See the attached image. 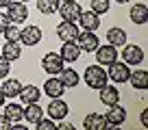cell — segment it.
<instances>
[{
	"instance_id": "cell-26",
	"label": "cell",
	"mask_w": 148,
	"mask_h": 130,
	"mask_svg": "<svg viewBox=\"0 0 148 130\" xmlns=\"http://www.w3.org/2000/svg\"><path fill=\"white\" fill-rule=\"evenodd\" d=\"M129 15H131L133 24H146L148 22V7L146 5H133Z\"/></svg>"
},
{
	"instance_id": "cell-11",
	"label": "cell",
	"mask_w": 148,
	"mask_h": 130,
	"mask_svg": "<svg viewBox=\"0 0 148 130\" xmlns=\"http://www.w3.org/2000/svg\"><path fill=\"white\" fill-rule=\"evenodd\" d=\"M57 13H61V20H63V22H76L79 15H81V5L76 0H74V2H61Z\"/></svg>"
},
{
	"instance_id": "cell-10",
	"label": "cell",
	"mask_w": 148,
	"mask_h": 130,
	"mask_svg": "<svg viewBox=\"0 0 148 130\" xmlns=\"http://www.w3.org/2000/svg\"><path fill=\"white\" fill-rule=\"evenodd\" d=\"M46 111H48V117H50V119L61 121V119H65V115L70 113V106L63 102V100H61V98H52Z\"/></svg>"
},
{
	"instance_id": "cell-18",
	"label": "cell",
	"mask_w": 148,
	"mask_h": 130,
	"mask_svg": "<svg viewBox=\"0 0 148 130\" xmlns=\"http://www.w3.org/2000/svg\"><path fill=\"white\" fill-rule=\"evenodd\" d=\"M107 43H111V46H116V48H122L126 43V30L120 26H113L107 30Z\"/></svg>"
},
{
	"instance_id": "cell-28",
	"label": "cell",
	"mask_w": 148,
	"mask_h": 130,
	"mask_svg": "<svg viewBox=\"0 0 148 130\" xmlns=\"http://www.w3.org/2000/svg\"><path fill=\"white\" fill-rule=\"evenodd\" d=\"M89 5H92V11L96 15H105L107 11H109V0H92V2H89Z\"/></svg>"
},
{
	"instance_id": "cell-5",
	"label": "cell",
	"mask_w": 148,
	"mask_h": 130,
	"mask_svg": "<svg viewBox=\"0 0 148 130\" xmlns=\"http://www.w3.org/2000/svg\"><path fill=\"white\" fill-rule=\"evenodd\" d=\"M76 46L81 48V52H94L100 46V39H98V35L94 30H83L76 37Z\"/></svg>"
},
{
	"instance_id": "cell-25",
	"label": "cell",
	"mask_w": 148,
	"mask_h": 130,
	"mask_svg": "<svg viewBox=\"0 0 148 130\" xmlns=\"http://www.w3.org/2000/svg\"><path fill=\"white\" fill-rule=\"evenodd\" d=\"M0 54L5 56V59H9V61H15V59H20V54H22V48H20V41H7L5 46L0 48Z\"/></svg>"
},
{
	"instance_id": "cell-9",
	"label": "cell",
	"mask_w": 148,
	"mask_h": 130,
	"mask_svg": "<svg viewBox=\"0 0 148 130\" xmlns=\"http://www.w3.org/2000/svg\"><path fill=\"white\" fill-rule=\"evenodd\" d=\"M122 59H124L126 65H139L144 61V50L139 46H135V43H124L122 46Z\"/></svg>"
},
{
	"instance_id": "cell-23",
	"label": "cell",
	"mask_w": 148,
	"mask_h": 130,
	"mask_svg": "<svg viewBox=\"0 0 148 130\" xmlns=\"http://www.w3.org/2000/svg\"><path fill=\"white\" fill-rule=\"evenodd\" d=\"M0 91L5 93V98H18L20 91H22V83H20L18 78H5Z\"/></svg>"
},
{
	"instance_id": "cell-22",
	"label": "cell",
	"mask_w": 148,
	"mask_h": 130,
	"mask_svg": "<svg viewBox=\"0 0 148 130\" xmlns=\"http://www.w3.org/2000/svg\"><path fill=\"white\" fill-rule=\"evenodd\" d=\"M5 117L11 121V124L22 121V119H24V106H22V104H15V102L5 104Z\"/></svg>"
},
{
	"instance_id": "cell-32",
	"label": "cell",
	"mask_w": 148,
	"mask_h": 130,
	"mask_svg": "<svg viewBox=\"0 0 148 130\" xmlns=\"http://www.w3.org/2000/svg\"><path fill=\"white\" fill-rule=\"evenodd\" d=\"M9 24H11L9 15H7V13H0V35H2V32H5V28L9 26Z\"/></svg>"
},
{
	"instance_id": "cell-31",
	"label": "cell",
	"mask_w": 148,
	"mask_h": 130,
	"mask_svg": "<svg viewBox=\"0 0 148 130\" xmlns=\"http://www.w3.org/2000/svg\"><path fill=\"white\" fill-rule=\"evenodd\" d=\"M37 130H57V124H55V119H39L37 121Z\"/></svg>"
},
{
	"instance_id": "cell-6",
	"label": "cell",
	"mask_w": 148,
	"mask_h": 130,
	"mask_svg": "<svg viewBox=\"0 0 148 130\" xmlns=\"http://www.w3.org/2000/svg\"><path fill=\"white\" fill-rule=\"evenodd\" d=\"M7 15H9L11 24H22L28 20V7L20 0H13L9 7H7Z\"/></svg>"
},
{
	"instance_id": "cell-24",
	"label": "cell",
	"mask_w": 148,
	"mask_h": 130,
	"mask_svg": "<svg viewBox=\"0 0 148 130\" xmlns=\"http://www.w3.org/2000/svg\"><path fill=\"white\" fill-rule=\"evenodd\" d=\"M129 83L133 85V89H137V91H146L148 89V72H144V70L131 72Z\"/></svg>"
},
{
	"instance_id": "cell-14",
	"label": "cell",
	"mask_w": 148,
	"mask_h": 130,
	"mask_svg": "<svg viewBox=\"0 0 148 130\" xmlns=\"http://www.w3.org/2000/svg\"><path fill=\"white\" fill-rule=\"evenodd\" d=\"M76 22H81V28L83 30H98V26H100V15H96L94 11H81L79 20Z\"/></svg>"
},
{
	"instance_id": "cell-13",
	"label": "cell",
	"mask_w": 148,
	"mask_h": 130,
	"mask_svg": "<svg viewBox=\"0 0 148 130\" xmlns=\"http://www.w3.org/2000/svg\"><path fill=\"white\" fill-rule=\"evenodd\" d=\"M98 95H100V102L105 106H111V104L120 102V91L116 89V85H105V87L98 89Z\"/></svg>"
},
{
	"instance_id": "cell-8",
	"label": "cell",
	"mask_w": 148,
	"mask_h": 130,
	"mask_svg": "<svg viewBox=\"0 0 148 130\" xmlns=\"http://www.w3.org/2000/svg\"><path fill=\"white\" fill-rule=\"evenodd\" d=\"M42 67H44V72H46V74L57 76L61 70H63V59H61L59 52H48V54L42 59Z\"/></svg>"
},
{
	"instance_id": "cell-2",
	"label": "cell",
	"mask_w": 148,
	"mask_h": 130,
	"mask_svg": "<svg viewBox=\"0 0 148 130\" xmlns=\"http://www.w3.org/2000/svg\"><path fill=\"white\" fill-rule=\"evenodd\" d=\"M107 78L111 80L113 85H122V83H129V76H131V65H126L124 61H116V63L107 65Z\"/></svg>"
},
{
	"instance_id": "cell-19",
	"label": "cell",
	"mask_w": 148,
	"mask_h": 130,
	"mask_svg": "<svg viewBox=\"0 0 148 130\" xmlns=\"http://www.w3.org/2000/svg\"><path fill=\"white\" fill-rule=\"evenodd\" d=\"M20 100H22V104H33V102H39V98H42V91L35 87V85H26L24 87L22 85V91H20Z\"/></svg>"
},
{
	"instance_id": "cell-17",
	"label": "cell",
	"mask_w": 148,
	"mask_h": 130,
	"mask_svg": "<svg viewBox=\"0 0 148 130\" xmlns=\"http://www.w3.org/2000/svg\"><path fill=\"white\" fill-rule=\"evenodd\" d=\"M59 80L63 83L65 89H72V87H76V85L81 83V76H79V72L72 70V67H63V70L59 72Z\"/></svg>"
},
{
	"instance_id": "cell-40",
	"label": "cell",
	"mask_w": 148,
	"mask_h": 130,
	"mask_svg": "<svg viewBox=\"0 0 148 130\" xmlns=\"http://www.w3.org/2000/svg\"><path fill=\"white\" fill-rule=\"evenodd\" d=\"M20 2H28V0H20Z\"/></svg>"
},
{
	"instance_id": "cell-15",
	"label": "cell",
	"mask_w": 148,
	"mask_h": 130,
	"mask_svg": "<svg viewBox=\"0 0 148 130\" xmlns=\"http://www.w3.org/2000/svg\"><path fill=\"white\" fill-rule=\"evenodd\" d=\"M63 46H61V59H63V63H74V61H79L81 56V48L76 46V41H61Z\"/></svg>"
},
{
	"instance_id": "cell-1",
	"label": "cell",
	"mask_w": 148,
	"mask_h": 130,
	"mask_svg": "<svg viewBox=\"0 0 148 130\" xmlns=\"http://www.w3.org/2000/svg\"><path fill=\"white\" fill-rule=\"evenodd\" d=\"M83 78H85V85H87L89 89H94V91H98L100 87H105L107 85V70H102V65H89L87 70H85V74H83Z\"/></svg>"
},
{
	"instance_id": "cell-21",
	"label": "cell",
	"mask_w": 148,
	"mask_h": 130,
	"mask_svg": "<svg viewBox=\"0 0 148 130\" xmlns=\"http://www.w3.org/2000/svg\"><path fill=\"white\" fill-rule=\"evenodd\" d=\"M105 126H107V119L100 113H89V115L85 117V121H83L85 130H105Z\"/></svg>"
},
{
	"instance_id": "cell-38",
	"label": "cell",
	"mask_w": 148,
	"mask_h": 130,
	"mask_svg": "<svg viewBox=\"0 0 148 130\" xmlns=\"http://www.w3.org/2000/svg\"><path fill=\"white\" fill-rule=\"evenodd\" d=\"M118 5H126V2H131V0H116Z\"/></svg>"
},
{
	"instance_id": "cell-12",
	"label": "cell",
	"mask_w": 148,
	"mask_h": 130,
	"mask_svg": "<svg viewBox=\"0 0 148 130\" xmlns=\"http://www.w3.org/2000/svg\"><path fill=\"white\" fill-rule=\"evenodd\" d=\"M57 37H59L61 41H76V37H79V26H76V22H61L59 26H57Z\"/></svg>"
},
{
	"instance_id": "cell-3",
	"label": "cell",
	"mask_w": 148,
	"mask_h": 130,
	"mask_svg": "<svg viewBox=\"0 0 148 130\" xmlns=\"http://www.w3.org/2000/svg\"><path fill=\"white\" fill-rule=\"evenodd\" d=\"M105 119H107L105 130H118L126 121V111L120 106V102H118V104H111L109 111L105 113Z\"/></svg>"
},
{
	"instance_id": "cell-35",
	"label": "cell",
	"mask_w": 148,
	"mask_h": 130,
	"mask_svg": "<svg viewBox=\"0 0 148 130\" xmlns=\"http://www.w3.org/2000/svg\"><path fill=\"white\" fill-rule=\"evenodd\" d=\"M142 126H144V128H148V113L146 111L142 113Z\"/></svg>"
},
{
	"instance_id": "cell-33",
	"label": "cell",
	"mask_w": 148,
	"mask_h": 130,
	"mask_svg": "<svg viewBox=\"0 0 148 130\" xmlns=\"http://www.w3.org/2000/svg\"><path fill=\"white\" fill-rule=\"evenodd\" d=\"M0 130H11V121H9V119H7V117H5V115L0 117Z\"/></svg>"
},
{
	"instance_id": "cell-27",
	"label": "cell",
	"mask_w": 148,
	"mask_h": 130,
	"mask_svg": "<svg viewBox=\"0 0 148 130\" xmlns=\"http://www.w3.org/2000/svg\"><path fill=\"white\" fill-rule=\"evenodd\" d=\"M59 5L61 0H37V9L44 15H55L59 11Z\"/></svg>"
},
{
	"instance_id": "cell-7",
	"label": "cell",
	"mask_w": 148,
	"mask_h": 130,
	"mask_svg": "<svg viewBox=\"0 0 148 130\" xmlns=\"http://www.w3.org/2000/svg\"><path fill=\"white\" fill-rule=\"evenodd\" d=\"M20 41L24 46H37L42 41V28L35 26V24H28V26L20 28Z\"/></svg>"
},
{
	"instance_id": "cell-39",
	"label": "cell",
	"mask_w": 148,
	"mask_h": 130,
	"mask_svg": "<svg viewBox=\"0 0 148 130\" xmlns=\"http://www.w3.org/2000/svg\"><path fill=\"white\" fill-rule=\"evenodd\" d=\"M61 2H74V0H61Z\"/></svg>"
},
{
	"instance_id": "cell-36",
	"label": "cell",
	"mask_w": 148,
	"mask_h": 130,
	"mask_svg": "<svg viewBox=\"0 0 148 130\" xmlns=\"http://www.w3.org/2000/svg\"><path fill=\"white\" fill-rule=\"evenodd\" d=\"M11 2H13V0H0V9H7Z\"/></svg>"
},
{
	"instance_id": "cell-20",
	"label": "cell",
	"mask_w": 148,
	"mask_h": 130,
	"mask_svg": "<svg viewBox=\"0 0 148 130\" xmlns=\"http://www.w3.org/2000/svg\"><path fill=\"white\" fill-rule=\"evenodd\" d=\"M44 117V108L39 106L37 102H33V104H24V119L28 121V124H33V126H37V121Z\"/></svg>"
},
{
	"instance_id": "cell-30",
	"label": "cell",
	"mask_w": 148,
	"mask_h": 130,
	"mask_svg": "<svg viewBox=\"0 0 148 130\" xmlns=\"http://www.w3.org/2000/svg\"><path fill=\"white\" fill-rule=\"evenodd\" d=\"M11 74V61L0 54V78H7Z\"/></svg>"
},
{
	"instance_id": "cell-29",
	"label": "cell",
	"mask_w": 148,
	"mask_h": 130,
	"mask_svg": "<svg viewBox=\"0 0 148 130\" xmlns=\"http://www.w3.org/2000/svg\"><path fill=\"white\" fill-rule=\"evenodd\" d=\"M2 35H5L7 41H20V28H18V24H9Z\"/></svg>"
},
{
	"instance_id": "cell-37",
	"label": "cell",
	"mask_w": 148,
	"mask_h": 130,
	"mask_svg": "<svg viewBox=\"0 0 148 130\" xmlns=\"http://www.w3.org/2000/svg\"><path fill=\"white\" fill-rule=\"evenodd\" d=\"M5 102H7V98H5V93L0 91V106H5Z\"/></svg>"
},
{
	"instance_id": "cell-34",
	"label": "cell",
	"mask_w": 148,
	"mask_h": 130,
	"mask_svg": "<svg viewBox=\"0 0 148 130\" xmlns=\"http://www.w3.org/2000/svg\"><path fill=\"white\" fill-rule=\"evenodd\" d=\"M57 130H74V126L70 124V121H63V119H61V124H57Z\"/></svg>"
},
{
	"instance_id": "cell-16",
	"label": "cell",
	"mask_w": 148,
	"mask_h": 130,
	"mask_svg": "<svg viewBox=\"0 0 148 130\" xmlns=\"http://www.w3.org/2000/svg\"><path fill=\"white\" fill-rule=\"evenodd\" d=\"M44 91H46V95L52 100V98H63L65 87L59 80V76H52V78H48L46 83H44Z\"/></svg>"
},
{
	"instance_id": "cell-4",
	"label": "cell",
	"mask_w": 148,
	"mask_h": 130,
	"mask_svg": "<svg viewBox=\"0 0 148 130\" xmlns=\"http://www.w3.org/2000/svg\"><path fill=\"white\" fill-rule=\"evenodd\" d=\"M96 59H98V65H102V67H107V65L111 63H116L118 61V48L116 46H111V43H105V46H98L96 50Z\"/></svg>"
}]
</instances>
